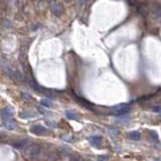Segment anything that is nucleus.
Listing matches in <instances>:
<instances>
[{
  "label": "nucleus",
  "mask_w": 161,
  "mask_h": 161,
  "mask_svg": "<svg viewBox=\"0 0 161 161\" xmlns=\"http://www.w3.org/2000/svg\"><path fill=\"white\" fill-rule=\"evenodd\" d=\"M23 96H24V98H25V99H27V100H29V99H31L30 95L27 94V93H23Z\"/></svg>",
  "instance_id": "nucleus-20"
},
{
  "label": "nucleus",
  "mask_w": 161,
  "mask_h": 161,
  "mask_svg": "<svg viewBox=\"0 0 161 161\" xmlns=\"http://www.w3.org/2000/svg\"><path fill=\"white\" fill-rule=\"evenodd\" d=\"M128 137H129V139H131V140H133V141H138V140H140V138H141L140 133H139L138 131H131L128 134Z\"/></svg>",
  "instance_id": "nucleus-6"
},
{
  "label": "nucleus",
  "mask_w": 161,
  "mask_h": 161,
  "mask_svg": "<svg viewBox=\"0 0 161 161\" xmlns=\"http://www.w3.org/2000/svg\"><path fill=\"white\" fill-rule=\"evenodd\" d=\"M30 132L34 135H45L48 133L47 129L41 125H34L30 128Z\"/></svg>",
  "instance_id": "nucleus-3"
},
{
  "label": "nucleus",
  "mask_w": 161,
  "mask_h": 161,
  "mask_svg": "<svg viewBox=\"0 0 161 161\" xmlns=\"http://www.w3.org/2000/svg\"><path fill=\"white\" fill-rule=\"evenodd\" d=\"M13 114V112H12V109H10V108L6 107V108H3V109L1 110V115H2V118H3V120H6V119H9L10 116Z\"/></svg>",
  "instance_id": "nucleus-5"
},
{
  "label": "nucleus",
  "mask_w": 161,
  "mask_h": 161,
  "mask_svg": "<svg viewBox=\"0 0 161 161\" xmlns=\"http://www.w3.org/2000/svg\"><path fill=\"white\" fill-rule=\"evenodd\" d=\"M113 109L115 110V114L118 116L121 115H125V114L129 113L131 110V107L129 104L127 103H122V104H118V105L114 106Z\"/></svg>",
  "instance_id": "nucleus-2"
},
{
  "label": "nucleus",
  "mask_w": 161,
  "mask_h": 161,
  "mask_svg": "<svg viewBox=\"0 0 161 161\" xmlns=\"http://www.w3.org/2000/svg\"><path fill=\"white\" fill-rule=\"evenodd\" d=\"M25 144H26V140H18L12 142V145L15 148H17V149H21L22 147H24Z\"/></svg>",
  "instance_id": "nucleus-12"
},
{
  "label": "nucleus",
  "mask_w": 161,
  "mask_h": 161,
  "mask_svg": "<svg viewBox=\"0 0 161 161\" xmlns=\"http://www.w3.org/2000/svg\"><path fill=\"white\" fill-rule=\"evenodd\" d=\"M42 154V149L39 145H31L28 146L25 150V155L30 159H39Z\"/></svg>",
  "instance_id": "nucleus-1"
},
{
  "label": "nucleus",
  "mask_w": 161,
  "mask_h": 161,
  "mask_svg": "<svg viewBox=\"0 0 161 161\" xmlns=\"http://www.w3.org/2000/svg\"><path fill=\"white\" fill-rule=\"evenodd\" d=\"M75 99H76V100H77L78 102H79V103H80L82 106H84V107L88 108V109H92V104H91L90 102H88L87 100H84V99L80 98V97H77V96H75Z\"/></svg>",
  "instance_id": "nucleus-9"
},
{
  "label": "nucleus",
  "mask_w": 161,
  "mask_h": 161,
  "mask_svg": "<svg viewBox=\"0 0 161 161\" xmlns=\"http://www.w3.org/2000/svg\"><path fill=\"white\" fill-rule=\"evenodd\" d=\"M151 13L155 18H161V6H154Z\"/></svg>",
  "instance_id": "nucleus-10"
},
{
  "label": "nucleus",
  "mask_w": 161,
  "mask_h": 161,
  "mask_svg": "<svg viewBox=\"0 0 161 161\" xmlns=\"http://www.w3.org/2000/svg\"><path fill=\"white\" fill-rule=\"evenodd\" d=\"M65 116H67V118H69V119H71V120L78 119V117H79V115L77 114V112L73 111V110H69V111L65 112Z\"/></svg>",
  "instance_id": "nucleus-11"
},
{
  "label": "nucleus",
  "mask_w": 161,
  "mask_h": 161,
  "mask_svg": "<svg viewBox=\"0 0 161 161\" xmlns=\"http://www.w3.org/2000/svg\"><path fill=\"white\" fill-rule=\"evenodd\" d=\"M50 9H52V13L56 16H60L63 11V7L61 3L58 2H52L50 3Z\"/></svg>",
  "instance_id": "nucleus-4"
},
{
  "label": "nucleus",
  "mask_w": 161,
  "mask_h": 161,
  "mask_svg": "<svg viewBox=\"0 0 161 161\" xmlns=\"http://www.w3.org/2000/svg\"><path fill=\"white\" fill-rule=\"evenodd\" d=\"M4 125H5V127L7 129H9V130H13V129L16 128V124L14 123V121L12 119H6L4 120Z\"/></svg>",
  "instance_id": "nucleus-7"
},
{
  "label": "nucleus",
  "mask_w": 161,
  "mask_h": 161,
  "mask_svg": "<svg viewBox=\"0 0 161 161\" xmlns=\"http://www.w3.org/2000/svg\"><path fill=\"white\" fill-rule=\"evenodd\" d=\"M20 117L21 118H32L35 117L34 112L32 111H23L22 113H20Z\"/></svg>",
  "instance_id": "nucleus-13"
},
{
  "label": "nucleus",
  "mask_w": 161,
  "mask_h": 161,
  "mask_svg": "<svg viewBox=\"0 0 161 161\" xmlns=\"http://www.w3.org/2000/svg\"><path fill=\"white\" fill-rule=\"evenodd\" d=\"M149 138L151 139L153 142H158L159 141V138H158V134L155 132V131H149Z\"/></svg>",
  "instance_id": "nucleus-14"
},
{
  "label": "nucleus",
  "mask_w": 161,
  "mask_h": 161,
  "mask_svg": "<svg viewBox=\"0 0 161 161\" xmlns=\"http://www.w3.org/2000/svg\"><path fill=\"white\" fill-rule=\"evenodd\" d=\"M108 159H109V156H107V155H99L98 156L99 161H107Z\"/></svg>",
  "instance_id": "nucleus-18"
},
{
  "label": "nucleus",
  "mask_w": 161,
  "mask_h": 161,
  "mask_svg": "<svg viewBox=\"0 0 161 161\" xmlns=\"http://www.w3.org/2000/svg\"><path fill=\"white\" fill-rule=\"evenodd\" d=\"M40 104H41L42 106H44V107H50V106H52V102L48 100V99H42V100L40 101Z\"/></svg>",
  "instance_id": "nucleus-17"
},
{
  "label": "nucleus",
  "mask_w": 161,
  "mask_h": 161,
  "mask_svg": "<svg viewBox=\"0 0 161 161\" xmlns=\"http://www.w3.org/2000/svg\"><path fill=\"white\" fill-rule=\"evenodd\" d=\"M138 11H139V13L142 14V15H145V14L148 13V7H147V6H145V5H142V4H141V5L138 7Z\"/></svg>",
  "instance_id": "nucleus-15"
},
{
  "label": "nucleus",
  "mask_w": 161,
  "mask_h": 161,
  "mask_svg": "<svg viewBox=\"0 0 161 161\" xmlns=\"http://www.w3.org/2000/svg\"><path fill=\"white\" fill-rule=\"evenodd\" d=\"M89 141L93 146H99L102 141V138L99 136H91L89 137Z\"/></svg>",
  "instance_id": "nucleus-8"
},
{
  "label": "nucleus",
  "mask_w": 161,
  "mask_h": 161,
  "mask_svg": "<svg viewBox=\"0 0 161 161\" xmlns=\"http://www.w3.org/2000/svg\"><path fill=\"white\" fill-rule=\"evenodd\" d=\"M69 161H85V159L82 157V156L75 154V155H72L71 156V160H69Z\"/></svg>",
  "instance_id": "nucleus-16"
},
{
  "label": "nucleus",
  "mask_w": 161,
  "mask_h": 161,
  "mask_svg": "<svg viewBox=\"0 0 161 161\" xmlns=\"http://www.w3.org/2000/svg\"><path fill=\"white\" fill-rule=\"evenodd\" d=\"M153 111L156 112V113H159V112H161V107H160V106H156V107H153Z\"/></svg>",
  "instance_id": "nucleus-19"
}]
</instances>
